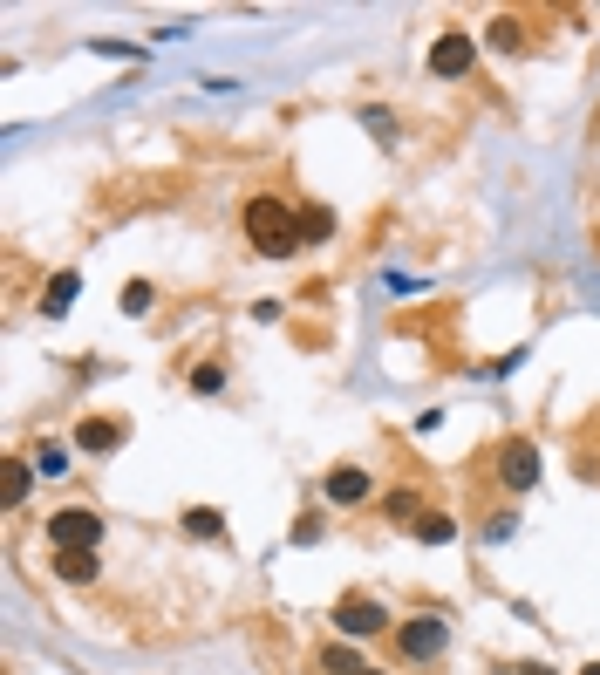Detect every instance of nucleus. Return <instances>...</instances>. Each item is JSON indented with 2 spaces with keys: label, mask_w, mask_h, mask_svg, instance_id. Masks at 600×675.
<instances>
[{
  "label": "nucleus",
  "mask_w": 600,
  "mask_h": 675,
  "mask_svg": "<svg viewBox=\"0 0 600 675\" xmlns=\"http://www.w3.org/2000/svg\"><path fill=\"white\" fill-rule=\"evenodd\" d=\"M471 69H478V41H471V28H444V35L430 41V75H437V82H464Z\"/></svg>",
  "instance_id": "5"
},
{
  "label": "nucleus",
  "mask_w": 600,
  "mask_h": 675,
  "mask_svg": "<svg viewBox=\"0 0 600 675\" xmlns=\"http://www.w3.org/2000/svg\"><path fill=\"white\" fill-rule=\"evenodd\" d=\"M191 396H225V362H198L191 369Z\"/></svg>",
  "instance_id": "18"
},
{
  "label": "nucleus",
  "mask_w": 600,
  "mask_h": 675,
  "mask_svg": "<svg viewBox=\"0 0 600 675\" xmlns=\"http://www.w3.org/2000/svg\"><path fill=\"white\" fill-rule=\"evenodd\" d=\"M382 512H389V519H403V525H416L423 512H430V505H423L416 491H389V498H382Z\"/></svg>",
  "instance_id": "16"
},
{
  "label": "nucleus",
  "mask_w": 600,
  "mask_h": 675,
  "mask_svg": "<svg viewBox=\"0 0 600 675\" xmlns=\"http://www.w3.org/2000/svg\"><path fill=\"white\" fill-rule=\"evenodd\" d=\"M491 41H498V48H512V55L525 48V35H519V21H512V14H505V21H491Z\"/></svg>",
  "instance_id": "20"
},
{
  "label": "nucleus",
  "mask_w": 600,
  "mask_h": 675,
  "mask_svg": "<svg viewBox=\"0 0 600 675\" xmlns=\"http://www.w3.org/2000/svg\"><path fill=\"white\" fill-rule=\"evenodd\" d=\"M328 628H341V641H375V635H396V621H389V607L369 594H341L335 614H328Z\"/></svg>",
  "instance_id": "3"
},
{
  "label": "nucleus",
  "mask_w": 600,
  "mask_h": 675,
  "mask_svg": "<svg viewBox=\"0 0 600 675\" xmlns=\"http://www.w3.org/2000/svg\"><path fill=\"white\" fill-rule=\"evenodd\" d=\"M75 444L89 450V457H110V450L123 444V423H116V416H82V423H75Z\"/></svg>",
  "instance_id": "8"
},
{
  "label": "nucleus",
  "mask_w": 600,
  "mask_h": 675,
  "mask_svg": "<svg viewBox=\"0 0 600 675\" xmlns=\"http://www.w3.org/2000/svg\"><path fill=\"white\" fill-rule=\"evenodd\" d=\"M519 675H553V669H546V662H525V669Z\"/></svg>",
  "instance_id": "23"
},
{
  "label": "nucleus",
  "mask_w": 600,
  "mask_h": 675,
  "mask_svg": "<svg viewBox=\"0 0 600 675\" xmlns=\"http://www.w3.org/2000/svg\"><path fill=\"white\" fill-rule=\"evenodd\" d=\"M362 130H369L375 144H396V110H382V103H369V110H362Z\"/></svg>",
  "instance_id": "17"
},
{
  "label": "nucleus",
  "mask_w": 600,
  "mask_h": 675,
  "mask_svg": "<svg viewBox=\"0 0 600 675\" xmlns=\"http://www.w3.org/2000/svg\"><path fill=\"white\" fill-rule=\"evenodd\" d=\"M328 505H362V498H369L375 491V478L369 471H362V464H335V471H328Z\"/></svg>",
  "instance_id": "7"
},
{
  "label": "nucleus",
  "mask_w": 600,
  "mask_h": 675,
  "mask_svg": "<svg viewBox=\"0 0 600 675\" xmlns=\"http://www.w3.org/2000/svg\"><path fill=\"white\" fill-rule=\"evenodd\" d=\"M55 573H62L69 587H89V580H96V553H55Z\"/></svg>",
  "instance_id": "15"
},
{
  "label": "nucleus",
  "mask_w": 600,
  "mask_h": 675,
  "mask_svg": "<svg viewBox=\"0 0 600 675\" xmlns=\"http://www.w3.org/2000/svg\"><path fill=\"white\" fill-rule=\"evenodd\" d=\"M362 675H382V669H362Z\"/></svg>",
  "instance_id": "25"
},
{
  "label": "nucleus",
  "mask_w": 600,
  "mask_h": 675,
  "mask_svg": "<svg viewBox=\"0 0 600 675\" xmlns=\"http://www.w3.org/2000/svg\"><path fill=\"white\" fill-rule=\"evenodd\" d=\"M239 225H246V246H253V253H266V260H294V253H300V205L273 198V191L246 198Z\"/></svg>",
  "instance_id": "1"
},
{
  "label": "nucleus",
  "mask_w": 600,
  "mask_h": 675,
  "mask_svg": "<svg viewBox=\"0 0 600 675\" xmlns=\"http://www.w3.org/2000/svg\"><path fill=\"white\" fill-rule=\"evenodd\" d=\"M416 539H423V546H450V539H457V519H450V512H437V505H430V512H423V519L410 525Z\"/></svg>",
  "instance_id": "12"
},
{
  "label": "nucleus",
  "mask_w": 600,
  "mask_h": 675,
  "mask_svg": "<svg viewBox=\"0 0 600 675\" xmlns=\"http://www.w3.org/2000/svg\"><path fill=\"white\" fill-rule=\"evenodd\" d=\"M28 464H35V478H62V471H69V444H55V437H41Z\"/></svg>",
  "instance_id": "14"
},
{
  "label": "nucleus",
  "mask_w": 600,
  "mask_h": 675,
  "mask_svg": "<svg viewBox=\"0 0 600 675\" xmlns=\"http://www.w3.org/2000/svg\"><path fill=\"white\" fill-rule=\"evenodd\" d=\"M123 314H150V280H130V287H123Z\"/></svg>",
  "instance_id": "21"
},
{
  "label": "nucleus",
  "mask_w": 600,
  "mask_h": 675,
  "mask_svg": "<svg viewBox=\"0 0 600 675\" xmlns=\"http://www.w3.org/2000/svg\"><path fill=\"white\" fill-rule=\"evenodd\" d=\"M580 675H600V662H587V669H580Z\"/></svg>",
  "instance_id": "24"
},
{
  "label": "nucleus",
  "mask_w": 600,
  "mask_h": 675,
  "mask_svg": "<svg viewBox=\"0 0 600 675\" xmlns=\"http://www.w3.org/2000/svg\"><path fill=\"white\" fill-rule=\"evenodd\" d=\"M321 669L328 675H362V655H355V648H321Z\"/></svg>",
  "instance_id": "19"
},
{
  "label": "nucleus",
  "mask_w": 600,
  "mask_h": 675,
  "mask_svg": "<svg viewBox=\"0 0 600 675\" xmlns=\"http://www.w3.org/2000/svg\"><path fill=\"white\" fill-rule=\"evenodd\" d=\"M28 485H35V464H28V457H7V471H0V505H7V512H21Z\"/></svg>",
  "instance_id": "10"
},
{
  "label": "nucleus",
  "mask_w": 600,
  "mask_h": 675,
  "mask_svg": "<svg viewBox=\"0 0 600 675\" xmlns=\"http://www.w3.org/2000/svg\"><path fill=\"white\" fill-rule=\"evenodd\" d=\"M75 294H82V273H55V280H48V294H41V314H48V321H62V314H69L75 307Z\"/></svg>",
  "instance_id": "9"
},
{
  "label": "nucleus",
  "mask_w": 600,
  "mask_h": 675,
  "mask_svg": "<svg viewBox=\"0 0 600 675\" xmlns=\"http://www.w3.org/2000/svg\"><path fill=\"white\" fill-rule=\"evenodd\" d=\"M539 464H546V457H539V444H532V437H512V444H498V485L519 498V491L539 485Z\"/></svg>",
  "instance_id": "6"
},
{
  "label": "nucleus",
  "mask_w": 600,
  "mask_h": 675,
  "mask_svg": "<svg viewBox=\"0 0 600 675\" xmlns=\"http://www.w3.org/2000/svg\"><path fill=\"white\" fill-rule=\"evenodd\" d=\"M178 525H185L191 539H225V512H219V505H185Z\"/></svg>",
  "instance_id": "11"
},
{
  "label": "nucleus",
  "mask_w": 600,
  "mask_h": 675,
  "mask_svg": "<svg viewBox=\"0 0 600 675\" xmlns=\"http://www.w3.org/2000/svg\"><path fill=\"white\" fill-rule=\"evenodd\" d=\"M321 539V512H300V525H294V546H314Z\"/></svg>",
  "instance_id": "22"
},
{
  "label": "nucleus",
  "mask_w": 600,
  "mask_h": 675,
  "mask_svg": "<svg viewBox=\"0 0 600 675\" xmlns=\"http://www.w3.org/2000/svg\"><path fill=\"white\" fill-rule=\"evenodd\" d=\"M321 239H335V212L328 205H300V246H321Z\"/></svg>",
  "instance_id": "13"
},
{
  "label": "nucleus",
  "mask_w": 600,
  "mask_h": 675,
  "mask_svg": "<svg viewBox=\"0 0 600 675\" xmlns=\"http://www.w3.org/2000/svg\"><path fill=\"white\" fill-rule=\"evenodd\" d=\"M444 648H450V621L444 614H410V621H396V655H403V662L430 669Z\"/></svg>",
  "instance_id": "2"
},
{
  "label": "nucleus",
  "mask_w": 600,
  "mask_h": 675,
  "mask_svg": "<svg viewBox=\"0 0 600 675\" xmlns=\"http://www.w3.org/2000/svg\"><path fill=\"white\" fill-rule=\"evenodd\" d=\"M48 546H55V553H96V546H103V519H96L89 505L48 512Z\"/></svg>",
  "instance_id": "4"
}]
</instances>
